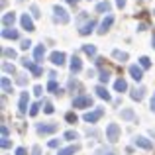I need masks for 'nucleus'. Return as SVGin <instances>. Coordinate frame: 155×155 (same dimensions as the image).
Listing matches in <instances>:
<instances>
[{"mask_svg": "<svg viewBox=\"0 0 155 155\" xmlns=\"http://www.w3.org/2000/svg\"><path fill=\"white\" fill-rule=\"evenodd\" d=\"M96 94H98L102 100H110V98H112V96H110V92L106 91V87H102V84H98V87H96Z\"/></svg>", "mask_w": 155, "mask_h": 155, "instance_id": "nucleus-20", "label": "nucleus"}, {"mask_svg": "<svg viewBox=\"0 0 155 155\" xmlns=\"http://www.w3.org/2000/svg\"><path fill=\"white\" fill-rule=\"evenodd\" d=\"M39 108H41V104H39V102L31 104V108H30V116H35V114L39 112Z\"/></svg>", "mask_w": 155, "mask_h": 155, "instance_id": "nucleus-32", "label": "nucleus"}, {"mask_svg": "<svg viewBox=\"0 0 155 155\" xmlns=\"http://www.w3.org/2000/svg\"><path fill=\"white\" fill-rule=\"evenodd\" d=\"M20 24H22V28H24V30H28V31H34V30H35L34 20H31L30 14H22V18H20Z\"/></svg>", "mask_w": 155, "mask_h": 155, "instance_id": "nucleus-5", "label": "nucleus"}, {"mask_svg": "<svg viewBox=\"0 0 155 155\" xmlns=\"http://www.w3.org/2000/svg\"><path fill=\"white\" fill-rule=\"evenodd\" d=\"M34 94H35V96H41V94H43V88L39 87V84H35V87H34Z\"/></svg>", "mask_w": 155, "mask_h": 155, "instance_id": "nucleus-35", "label": "nucleus"}, {"mask_svg": "<svg viewBox=\"0 0 155 155\" xmlns=\"http://www.w3.org/2000/svg\"><path fill=\"white\" fill-rule=\"evenodd\" d=\"M4 57H12V59H14V57H16V51L14 49H4Z\"/></svg>", "mask_w": 155, "mask_h": 155, "instance_id": "nucleus-36", "label": "nucleus"}, {"mask_svg": "<svg viewBox=\"0 0 155 155\" xmlns=\"http://www.w3.org/2000/svg\"><path fill=\"white\" fill-rule=\"evenodd\" d=\"M81 69H83V61H81V57L73 55V59H71V73H79Z\"/></svg>", "mask_w": 155, "mask_h": 155, "instance_id": "nucleus-17", "label": "nucleus"}, {"mask_svg": "<svg viewBox=\"0 0 155 155\" xmlns=\"http://www.w3.org/2000/svg\"><path fill=\"white\" fill-rule=\"evenodd\" d=\"M143 92H145V88H143V87L136 88V91L132 92V98H134V100H141V98H143Z\"/></svg>", "mask_w": 155, "mask_h": 155, "instance_id": "nucleus-23", "label": "nucleus"}, {"mask_svg": "<svg viewBox=\"0 0 155 155\" xmlns=\"http://www.w3.org/2000/svg\"><path fill=\"white\" fill-rule=\"evenodd\" d=\"M112 24H114V16H112V14H108V16H106V18L102 20V24H100V28H98V34H100V35H104L106 31L110 30V26H112Z\"/></svg>", "mask_w": 155, "mask_h": 155, "instance_id": "nucleus-6", "label": "nucleus"}, {"mask_svg": "<svg viewBox=\"0 0 155 155\" xmlns=\"http://www.w3.org/2000/svg\"><path fill=\"white\" fill-rule=\"evenodd\" d=\"M30 45H31V41H30V39H24V41H22V45H20V47H22V49H28Z\"/></svg>", "mask_w": 155, "mask_h": 155, "instance_id": "nucleus-38", "label": "nucleus"}, {"mask_svg": "<svg viewBox=\"0 0 155 155\" xmlns=\"http://www.w3.org/2000/svg\"><path fill=\"white\" fill-rule=\"evenodd\" d=\"M116 6L118 8H124L126 6V0H116Z\"/></svg>", "mask_w": 155, "mask_h": 155, "instance_id": "nucleus-41", "label": "nucleus"}, {"mask_svg": "<svg viewBox=\"0 0 155 155\" xmlns=\"http://www.w3.org/2000/svg\"><path fill=\"white\" fill-rule=\"evenodd\" d=\"M112 57H116V59H120V61H128V53H124V51H120V49H114L112 51Z\"/></svg>", "mask_w": 155, "mask_h": 155, "instance_id": "nucleus-24", "label": "nucleus"}, {"mask_svg": "<svg viewBox=\"0 0 155 155\" xmlns=\"http://www.w3.org/2000/svg\"><path fill=\"white\" fill-rule=\"evenodd\" d=\"M108 155H114V153H108Z\"/></svg>", "mask_w": 155, "mask_h": 155, "instance_id": "nucleus-50", "label": "nucleus"}, {"mask_svg": "<svg viewBox=\"0 0 155 155\" xmlns=\"http://www.w3.org/2000/svg\"><path fill=\"white\" fill-rule=\"evenodd\" d=\"M16 83H18V84H26V79H24V77H20V79L16 81Z\"/></svg>", "mask_w": 155, "mask_h": 155, "instance_id": "nucleus-45", "label": "nucleus"}, {"mask_svg": "<svg viewBox=\"0 0 155 155\" xmlns=\"http://www.w3.org/2000/svg\"><path fill=\"white\" fill-rule=\"evenodd\" d=\"M47 145H49V147H57V145H59V141H57V140H51Z\"/></svg>", "mask_w": 155, "mask_h": 155, "instance_id": "nucleus-42", "label": "nucleus"}, {"mask_svg": "<svg viewBox=\"0 0 155 155\" xmlns=\"http://www.w3.org/2000/svg\"><path fill=\"white\" fill-rule=\"evenodd\" d=\"M2 147H4V149L10 147V141H8V140H2Z\"/></svg>", "mask_w": 155, "mask_h": 155, "instance_id": "nucleus-43", "label": "nucleus"}, {"mask_svg": "<svg viewBox=\"0 0 155 155\" xmlns=\"http://www.w3.org/2000/svg\"><path fill=\"white\" fill-rule=\"evenodd\" d=\"M67 2H69V4H77V2H79V0H67Z\"/></svg>", "mask_w": 155, "mask_h": 155, "instance_id": "nucleus-49", "label": "nucleus"}, {"mask_svg": "<svg viewBox=\"0 0 155 155\" xmlns=\"http://www.w3.org/2000/svg\"><path fill=\"white\" fill-rule=\"evenodd\" d=\"M18 110H20V114H26L28 112V92H22V94H20Z\"/></svg>", "mask_w": 155, "mask_h": 155, "instance_id": "nucleus-15", "label": "nucleus"}, {"mask_svg": "<svg viewBox=\"0 0 155 155\" xmlns=\"http://www.w3.org/2000/svg\"><path fill=\"white\" fill-rule=\"evenodd\" d=\"M57 128H59L57 124H47V126L39 124V126H38V134H39V136H47V134H53V132H57Z\"/></svg>", "mask_w": 155, "mask_h": 155, "instance_id": "nucleus-9", "label": "nucleus"}, {"mask_svg": "<svg viewBox=\"0 0 155 155\" xmlns=\"http://www.w3.org/2000/svg\"><path fill=\"white\" fill-rule=\"evenodd\" d=\"M14 22H16V14H14V12H6V14L2 16V24H4V28L14 26Z\"/></svg>", "mask_w": 155, "mask_h": 155, "instance_id": "nucleus-14", "label": "nucleus"}, {"mask_svg": "<svg viewBox=\"0 0 155 155\" xmlns=\"http://www.w3.org/2000/svg\"><path fill=\"white\" fill-rule=\"evenodd\" d=\"M151 47L155 49V31H153V38H151Z\"/></svg>", "mask_w": 155, "mask_h": 155, "instance_id": "nucleus-48", "label": "nucleus"}, {"mask_svg": "<svg viewBox=\"0 0 155 155\" xmlns=\"http://www.w3.org/2000/svg\"><path fill=\"white\" fill-rule=\"evenodd\" d=\"M2 69H4V73H14V71H16L14 65H10V63H4V65H2Z\"/></svg>", "mask_w": 155, "mask_h": 155, "instance_id": "nucleus-33", "label": "nucleus"}, {"mask_svg": "<svg viewBox=\"0 0 155 155\" xmlns=\"http://www.w3.org/2000/svg\"><path fill=\"white\" fill-rule=\"evenodd\" d=\"M153 14H155V12H153Z\"/></svg>", "mask_w": 155, "mask_h": 155, "instance_id": "nucleus-51", "label": "nucleus"}, {"mask_svg": "<svg viewBox=\"0 0 155 155\" xmlns=\"http://www.w3.org/2000/svg\"><path fill=\"white\" fill-rule=\"evenodd\" d=\"M22 65H24V67H26V69H30V71H31V75H34V77H39V75H41V67H38V65H35V63H31V61H28V59H22Z\"/></svg>", "mask_w": 155, "mask_h": 155, "instance_id": "nucleus-7", "label": "nucleus"}, {"mask_svg": "<svg viewBox=\"0 0 155 155\" xmlns=\"http://www.w3.org/2000/svg\"><path fill=\"white\" fill-rule=\"evenodd\" d=\"M149 65H151V61H149V57H141V59H140V67H141V69H147Z\"/></svg>", "mask_w": 155, "mask_h": 155, "instance_id": "nucleus-31", "label": "nucleus"}, {"mask_svg": "<svg viewBox=\"0 0 155 155\" xmlns=\"http://www.w3.org/2000/svg\"><path fill=\"white\" fill-rule=\"evenodd\" d=\"M137 30L143 31V30H147V26H145V24H140V26H137Z\"/></svg>", "mask_w": 155, "mask_h": 155, "instance_id": "nucleus-44", "label": "nucleus"}, {"mask_svg": "<svg viewBox=\"0 0 155 155\" xmlns=\"http://www.w3.org/2000/svg\"><path fill=\"white\" fill-rule=\"evenodd\" d=\"M2 38H6V39H18V38H20V34H18V30H12V28H4V30H2Z\"/></svg>", "mask_w": 155, "mask_h": 155, "instance_id": "nucleus-16", "label": "nucleus"}, {"mask_svg": "<svg viewBox=\"0 0 155 155\" xmlns=\"http://www.w3.org/2000/svg\"><path fill=\"white\" fill-rule=\"evenodd\" d=\"M98 79H100V83H108L110 81V71H100V75H98Z\"/></svg>", "mask_w": 155, "mask_h": 155, "instance_id": "nucleus-28", "label": "nucleus"}, {"mask_svg": "<svg viewBox=\"0 0 155 155\" xmlns=\"http://www.w3.org/2000/svg\"><path fill=\"white\" fill-rule=\"evenodd\" d=\"M2 91L4 92H12V83L8 77H2Z\"/></svg>", "mask_w": 155, "mask_h": 155, "instance_id": "nucleus-25", "label": "nucleus"}, {"mask_svg": "<svg viewBox=\"0 0 155 155\" xmlns=\"http://www.w3.org/2000/svg\"><path fill=\"white\" fill-rule=\"evenodd\" d=\"M136 145H137V147H141V149H151L153 147V143L147 140V137H143V136H137L136 137Z\"/></svg>", "mask_w": 155, "mask_h": 155, "instance_id": "nucleus-12", "label": "nucleus"}, {"mask_svg": "<svg viewBox=\"0 0 155 155\" xmlns=\"http://www.w3.org/2000/svg\"><path fill=\"white\" fill-rule=\"evenodd\" d=\"M2 140H8V128L2 126Z\"/></svg>", "mask_w": 155, "mask_h": 155, "instance_id": "nucleus-39", "label": "nucleus"}, {"mask_svg": "<svg viewBox=\"0 0 155 155\" xmlns=\"http://www.w3.org/2000/svg\"><path fill=\"white\" fill-rule=\"evenodd\" d=\"M83 51L87 53L88 57H94V55H96V47L91 45V43H84V45H83Z\"/></svg>", "mask_w": 155, "mask_h": 155, "instance_id": "nucleus-21", "label": "nucleus"}, {"mask_svg": "<svg viewBox=\"0 0 155 155\" xmlns=\"http://www.w3.org/2000/svg\"><path fill=\"white\" fill-rule=\"evenodd\" d=\"M130 75H132V79L136 81V83H140V81L143 79V69L137 67V65H130Z\"/></svg>", "mask_w": 155, "mask_h": 155, "instance_id": "nucleus-8", "label": "nucleus"}, {"mask_svg": "<svg viewBox=\"0 0 155 155\" xmlns=\"http://www.w3.org/2000/svg\"><path fill=\"white\" fill-rule=\"evenodd\" d=\"M63 137L71 141V140H77V137H79V134H77L75 130H69V132H65V136H63Z\"/></svg>", "mask_w": 155, "mask_h": 155, "instance_id": "nucleus-29", "label": "nucleus"}, {"mask_svg": "<svg viewBox=\"0 0 155 155\" xmlns=\"http://www.w3.org/2000/svg\"><path fill=\"white\" fill-rule=\"evenodd\" d=\"M104 114V110L102 108H96V110H92V112H87L83 116V120L84 122H88V124H94V122H98L100 120V116Z\"/></svg>", "mask_w": 155, "mask_h": 155, "instance_id": "nucleus-3", "label": "nucleus"}, {"mask_svg": "<svg viewBox=\"0 0 155 155\" xmlns=\"http://www.w3.org/2000/svg\"><path fill=\"white\" fill-rule=\"evenodd\" d=\"M87 106H92V98L87 94H79L73 100V108H87Z\"/></svg>", "mask_w": 155, "mask_h": 155, "instance_id": "nucleus-2", "label": "nucleus"}, {"mask_svg": "<svg viewBox=\"0 0 155 155\" xmlns=\"http://www.w3.org/2000/svg\"><path fill=\"white\" fill-rule=\"evenodd\" d=\"M31 16H34V18H39V16H41V14H39V8H38V6H31Z\"/></svg>", "mask_w": 155, "mask_h": 155, "instance_id": "nucleus-37", "label": "nucleus"}, {"mask_svg": "<svg viewBox=\"0 0 155 155\" xmlns=\"http://www.w3.org/2000/svg\"><path fill=\"white\" fill-rule=\"evenodd\" d=\"M114 91L116 92H126L128 91V83H126L124 79H118L116 83H114Z\"/></svg>", "mask_w": 155, "mask_h": 155, "instance_id": "nucleus-19", "label": "nucleus"}, {"mask_svg": "<svg viewBox=\"0 0 155 155\" xmlns=\"http://www.w3.org/2000/svg\"><path fill=\"white\" fill-rule=\"evenodd\" d=\"M118 136H120V126L118 124H108V128H106V140L108 141H118Z\"/></svg>", "mask_w": 155, "mask_h": 155, "instance_id": "nucleus-1", "label": "nucleus"}, {"mask_svg": "<svg viewBox=\"0 0 155 155\" xmlns=\"http://www.w3.org/2000/svg\"><path fill=\"white\" fill-rule=\"evenodd\" d=\"M53 12H55V20H57V22H61V24H67L69 22V14H67V10H65V8L53 6Z\"/></svg>", "mask_w": 155, "mask_h": 155, "instance_id": "nucleus-4", "label": "nucleus"}, {"mask_svg": "<svg viewBox=\"0 0 155 155\" xmlns=\"http://www.w3.org/2000/svg\"><path fill=\"white\" fill-rule=\"evenodd\" d=\"M53 110H55L53 104L49 102V100H45V102H43V112H45V114H53Z\"/></svg>", "mask_w": 155, "mask_h": 155, "instance_id": "nucleus-30", "label": "nucleus"}, {"mask_svg": "<svg viewBox=\"0 0 155 155\" xmlns=\"http://www.w3.org/2000/svg\"><path fill=\"white\" fill-rule=\"evenodd\" d=\"M49 61L53 65H57V67H61V65H65V53L63 51H53L51 57H49Z\"/></svg>", "mask_w": 155, "mask_h": 155, "instance_id": "nucleus-10", "label": "nucleus"}, {"mask_svg": "<svg viewBox=\"0 0 155 155\" xmlns=\"http://www.w3.org/2000/svg\"><path fill=\"white\" fill-rule=\"evenodd\" d=\"M110 8H112V4L106 2V0H104V2H98V4H96V12H110Z\"/></svg>", "mask_w": 155, "mask_h": 155, "instance_id": "nucleus-22", "label": "nucleus"}, {"mask_svg": "<svg viewBox=\"0 0 155 155\" xmlns=\"http://www.w3.org/2000/svg\"><path fill=\"white\" fill-rule=\"evenodd\" d=\"M43 57H45V45H35V49H34V59L38 61V63H41L43 61Z\"/></svg>", "mask_w": 155, "mask_h": 155, "instance_id": "nucleus-13", "label": "nucleus"}, {"mask_svg": "<svg viewBox=\"0 0 155 155\" xmlns=\"http://www.w3.org/2000/svg\"><path fill=\"white\" fill-rule=\"evenodd\" d=\"M39 151H41V149H39V145H35V147H34V155H39Z\"/></svg>", "mask_w": 155, "mask_h": 155, "instance_id": "nucleus-47", "label": "nucleus"}, {"mask_svg": "<svg viewBox=\"0 0 155 155\" xmlns=\"http://www.w3.org/2000/svg\"><path fill=\"white\" fill-rule=\"evenodd\" d=\"M65 118H67V122H71V124H77V114L69 112V114H67V116H65Z\"/></svg>", "mask_w": 155, "mask_h": 155, "instance_id": "nucleus-34", "label": "nucleus"}, {"mask_svg": "<svg viewBox=\"0 0 155 155\" xmlns=\"http://www.w3.org/2000/svg\"><path fill=\"white\" fill-rule=\"evenodd\" d=\"M47 91H49V92H57V91H59V84L55 83V79L49 81V84H47ZM59 92H61V91H59Z\"/></svg>", "mask_w": 155, "mask_h": 155, "instance_id": "nucleus-27", "label": "nucleus"}, {"mask_svg": "<svg viewBox=\"0 0 155 155\" xmlns=\"http://www.w3.org/2000/svg\"><path fill=\"white\" fill-rule=\"evenodd\" d=\"M120 116H122V120H134V110L126 108V110H122V112H120Z\"/></svg>", "mask_w": 155, "mask_h": 155, "instance_id": "nucleus-26", "label": "nucleus"}, {"mask_svg": "<svg viewBox=\"0 0 155 155\" xmlns=\"http://www.w3.org/2000/svg\"><path fill=\"white\" fill-rule=\"evenodd\" d=\"M79 151V145H69V147H63L57 151V155H75Z\"/></svg>", "mask_w": 155, "mask_h": 155, "instance_id": "nucleus-18", "label": "nucleus"}, {"mask_svg": "<svg viewBox=\"0 0 155 155\" xmlns=\"http://www.w3.org/2000/svg\"><path fill=\"white\" fill-rule=\"evenodd\" d=\"M151 110L155 112V92H153V98H151Z\"/></svg>", "mask_w": 155, "mask_h": 155, "instance_id": "nucleus-46", "label": "nucleus"}, {"mask_svg": "<svg viewBox=\"0 0 155 155\" xmlns=\"http://www.w3.org/2000/svg\"><path fill=\"white\" fill-rule=\"evenodd\" d=\"M28 151H26V149H24V147H18V149H16V155H26Z\"/></svg>", "mask_w": 155, "mask_h": 155, "instance_id": "nucleus-40", "label": "nucleus"}, {"mask_svg": "<svg viewBox=\"0 0 155 155\" xmlns=\"http://www.w3.org/2000/svg\"><path fill=\"white\" fill-rule=\"evenodd\" d=\"M94 28H96V22H94V20H88V22L79 30V34H81V35H88L91 31H94Z\"/></svg>", "mask_w": 155, "mask_h": 155, "instance_id": "nucleus-11", "label": "nucleus"}]
</instances>
